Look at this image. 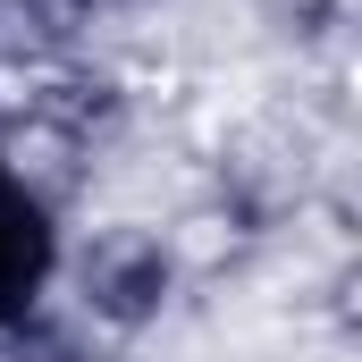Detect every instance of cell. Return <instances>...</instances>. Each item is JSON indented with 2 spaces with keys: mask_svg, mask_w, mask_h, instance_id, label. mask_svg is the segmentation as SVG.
Masks as SVG:
<instances>
[{
  "mask_svg": "<svg viewBox=\"0 0 362 362\" xmlns=\"http://www.w3.org/2000/svg\"><path fill=\"white\" fill-rule=\"evenodd\" d=\"M42 262H51V245H42V211H34V194L0 169V312H17L34 286H42Z\"/></svg>",
  "mask_w": 362,
  "mask_h": 362,
  "instance_id": "1",
  "label": "cell"
}]
</instances>
